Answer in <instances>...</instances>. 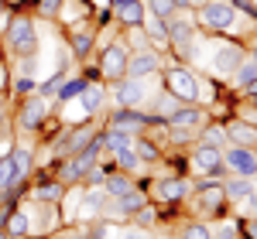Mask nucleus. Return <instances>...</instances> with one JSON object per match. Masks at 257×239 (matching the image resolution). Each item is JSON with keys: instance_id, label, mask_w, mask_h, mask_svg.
<instances>
[{"instance_id": "obj_26", "label": "nucleus", "mask_w": 257, "mask_h": 239, "mask_svg": "<svg viewBox=\"0 0 257 239\" xmlns=\"http://www.w3.org/2000/svg\"><path fill=\"white\" fill-rule=\"evenodd\" d=\"M62 195H65V184H62V181H48V184H38V188H35V202H45V205L59 202Z\"/></svg>"}, {"instance_id": "obj_54", "label": "nucleus", "mask_w": 257, "mask_h": 239, "mask_svg": "<svg viewBox=\"0 0 257 239\" xmlns=\"http://www.w3.org/2000/svg\"><path fill=\"white\" fill-rule=\"evenodd\" d=\"M0 14H4V0H0Z\"/></svg>"}, {"instance_id": "obj_53", "label": "nucleus", "mask_w": 257, "mask_h": 239, "mask_svg": "<svg viewBox=\"0 0 257 239\" xmlns=\"http://www.w3.org/2000/svg\"><path fill=\"white\" fill-rule=\"evenodd\" d=\"M0 239H11V236H7V232H4V229H0Z\"/></svg>"}, {"instance_id": "obj_8", "label": "nucleus", "mask_w": 257, "mask_h": 239, "mask_svg": "<svg viewBox=\"0 0 257 239\" xmlns=\"http://www.w3.org/2000/svg\"><path fill=\"white\" fill-rule=\"evenodd\" d=\"M110 92H113V102H117V106H123V110H141V102L148 100L144 79H131V76L110 82Z\"/></svg>"}, {"instance_id": "obj_34", "label": "nucleus", "mask_w": 257, "mask_h": 239, "mask_svg": "<svg viewBox=\"0 0 257 239\" xmlns=\"http://www.w3.org/2000/svg\"><path fill=\"white\" fill-rule=\"evenodd\" d=\"M65 79H69V72H65V68H59V72H55V76H52L48 82H41V86H38V96L52 100V96H55V92L62 89V82H65Z\"/></svg>"}, {"instance_id": "obj_45", "label": "nucleus", "mask_w": 257, "mask_h": 239, "mask_svg": "<svg viewBox=\"0 0 257 239\" xmlns=\"http://www.w3.org/2000/svg\"><path fill=\"white\" fill-rule=\"evenodd\" d=\"M243 92H247V96H250V100H254V102H257V79H254V82H250V86H247V89H243Z\"/></svg>"}, {"instance_id": "obj_52", "label": "nucleus", "mask_w": 257, "mask_h": 239, "mask_svg": "<svg viewBox=\"0 0 257 239\" xmlns=\"http://www.w3.org/2000/svg\"><path fill=\"white\" fill-rule=\"evenodd\" d=\"M189 4H192V7H196V4H199V7H202V4H206V0H189Z\"/></svg>"}, {"instance_id": "obj_2", "label": "nucleus", "mask_w": 257, "mask_h": 239, "mask_svg": "<svg viewBox=\"0 0 257 239\" xmlns=\"http://www.w3.org/2000/svg\"><path fill=\"white\" fill-rule=\"evenodd\" d=\"M165 89L178 102H196L199 100V79H196V72H189L185 65H172L165 72Z\"/></svg>"}, {"instance_id": "obj_49", "label": "nucleus", "mask_w": 257, "mask_h": 239, "mask_svg": "<svg viewBox=\"0 0 257 239\" xmlns=\"http://www.w3.org/2000/svg\"><path fill=\"white\" fill-rule=\"evenodd\" d=\"M4 126H7V116H4V113H0V134H4Z\"/></svg>"}, {"instance_id": "obj_3", "label": "nucleus", "mask_w": 257, "mask_h": 239, "mask_svg": "<svg viewBox=\"0 0 257 239\" xmlns=\"http://www.w3.org/2000/svg\"><path fill=\"white\" fill-rule=\"evenodd\" d=\"M192 168L206 178H226V168H223V147H213V144H196L192 147Z\"/></svg>"}, {"instance_id": "obj_40", "label": "nucleus", "mask_w": 257, "mask_h": 239, "mask_svg": "<svg viewBox=\"0 0 257 239\" xmlns=\"http://www.w3.org/2000/svg\"><path fill=\"white\" fill-rule=\"evenodd\" d=\"M155 219H158V212H155V205L148 202V205H144V208L138 212V222H141V226H148V229H151V226H155Z\"/></svg>"}, {"instance_id": "obj_28", "label": "nucleus", "mask_w": 257, "mask_h": 239, "mask_svg": "<svg viewBox=\"0 0 257 239\" xmlns=\"http://www.w3.org/2000/svg\"><path fill=\"white\" fill-rule=\"evenodd\" d=\"M69 44H72V55L76 58H86L89 52H93V31L86 28V31H76L72 38H69Z\"/></svg>"}, {"instance_id": "obj_44", "label": "nucleus", "mask_w": 257, "mask_h": 239, "mask_svg": "<svg viewBox=\"0 0 257 239\" xmlns=\"http://www.w3.org/2000/svg\"><path fill=\"white\" fill-rule=\"evenodd\" d=\"M123 239H151V236H148V232H138V229H127Z\"/></svg>"}, {"instance_id": "obj_42", "label": "nucleus", "mask_w": 257, "mask_h": 239, "mask_svg": "<svg viewBox=\"0 0 257 239\" xmlns=\"http://www.w3.org/2000/svg\"><path fill=\"white\" fill-rule=\"evenodd\" d=\"M230 4H233V7H240L243 14H250V18H257V4H254V0H230Z\"/></svg>"}, {"instance_id": "obj_48", "label": "nucleus", "mask_w": 257, "mask_h": 239, "mask_svg": "<svg viewBox=\"0 0 257 239\" xmlns=\"http://www.w3.org/2000/svg\"><path fill=\"white\" fill-rule=\"evenodd\" d=\"M4 106H7V96H4V92H0V113H4Z\"/></svg>"}, {"instance_id": "obj_46", "label": "nucleus", "mask_w": 257, "mask_h": 239, "mask_svg": "<svg viewBox=\"0 0 257 239\" xmlns=\"http://www.w3.org/2000/svg\"><path fill=\"white\" fill-rule=\"evenodd\" d=\"M172 4H175V10H185V7H192L189 0H172Z\"/></svg>"}, {"instance_id": "obj_36", "label": "nucleus", "mask_w": 257, "mask_h": 239, "mask_svg": "<svg viewBox=\"0 0 257 239\" xmlns=\"http://www.w3.org/2000/svg\"><path fill=\"white\" fill-rule=\"evenodd\" d=\"M134 150H138L141 160H148V164H155V160H161V150L151 144V140H134Z\"/></svg>"}, {"instance_id": "obj_38", "label": "nucleus", "mask_w": 257, "mask_h": 239, "mask_svg": "<svg viewBox=\"0 0 257 239\" xmlns=\"http://www.w3.org/2000/svg\"><path fill=\"white\" fill-rule=\"evenodd\" d=\"M31 92H38V82H35V76H18L14 79V96H31Z\"/></svg>"}, {"instance_id": "obj_7", "label": "nucleus", "mask_w": 257, "mask_h": 239, "mask_svg": "<svg viewBox=\"0 0 257 239\" xmlns=\"http://www.w3.org/2000/svg\"><path fill=\"white\" fill-rule=\"evenodd\" d=\"M127 58H131V52L123 48V41H113V44H106L103 48V55H99V76L106 82H117L127 76Z\"/></svg>"}, {"instance_id": "obj_1", "label": "nucleus", "mask_w": 257, "mask_h": 239, "mask_svg": "<svg viewBox=\"0 0 257 239\" xmlns=\"http://www.w3.org/2000/svg\"><path fill=\"white\" fill-rule=\"evenodd\" d=\"M4 38H7V48L18 55V58H35V52H38V28H35V20L18 14V18L7 20V31H4Z\"/></svg>"}, {"instance_id": "obj_33", "label": "nucleus", "mask_w": 257, "mask_h": 239, "mask_svg": "<svg viewBox=\"0 0 257 239\" xmlns=\"http://www.w3.org/2000/svg\"><path fill=\"white\" fill-rule=\"evenodd\" d=\"M113 160L123 168V174H134V171H141V158H138V150H134V147H127V150L113 154Z\"/></svg>"}, {"instance_id": "obj_41", "label": "nucleus", "mask_w": 257, "mask_h": 239, "mask_svg": "<svg viewBox=\"0 0 257 239\" xmlns=\"http://www.w3.org/2000/svg\"><path fill=\"white\" fill-rule=\"evenodd\" d=\"M213 239H237V226H233V222H226V226H219L216 232H213Z\"/></svg>"}, {"instance_id": "obj_13", "label": "nucleus", "mask_w": 257, "mask_h": 239, "mask_svg": "<svg viewBox=\"0 0 257 239\" xmlns=\"http://www.w3.org/2000/svg\"><path fill=\"white\" fill-rule=\"evenodd\" d=\"M158 72H161V58L151 48H144V52H138V55L127 58V76H131V79H151V76H158Z\"/></svg>"}, {"instance_id": "obj_18", "label": "nucleus", "mask_w": 257, "mask_h": 239, "mask_svg": "<svg viewBox=\"0 0 257 239\" xmlns=\"http://www.w3.org/2000/svg\"><path fill=\"white\" fill-rule=\"evenodd\" d=\"M7 158H11V164H14V171H18L21 181L31 178V171H35V147H21V144H14Z\"/></svg>"}, {"instance_id": "obj_6", "label": "nucleus", "mask_w": 257, "mask_h": 239, "mask_svg": "<svg viewBox=\"0 0 257 239\" xmlns=\"http://www.w3.org/2000/svg\"><path fill=\"white\" fill-rule=\"evenodd\" d=\"M151 123H161V120L151 116V113H144V110H123V106H117V110L110 113V130H120V134H127V137L141 134V130L151 126Z\"/></svg>"}, {"instance_id": "obj_30", "label": "nucleus", "mask_w": 257, "mask_h": 239, "mask_svg": "<svg viewBox=\"0 0 257 239\" xmlns=\"http://www.w3.org/2000/svg\"><path fill=\"white\" fill-rule=\"evenodd\" d=\"M144 10H148L151 18H158V20L175 18V4H172V0H144Z\"/></svg>"}, {"instance_id": "obj_15", "label": "nucleus", "mask_w": 257, "mask_h": 239, "mask_svg": "<svg viewBox=\"0 0 257 239\" xmlns=\"http://www.w3.org/2000/svg\"><path fill=\"white\" fill-rule=\"evenodd\" d=\"M240 62H243V48L233 44V41H226V44H219L216 55H213V72L216 76H233V68H237Z\"/></svg>"}, {"instance_id": "obj_14", "label": "nucleus", "mask_w": 257, "mask_h": 239, "mask_svg": "<svg viewBox=\"0 0 257 239\" xmlns=\"http://www.w3.org/2000/svg\"><path fill=\"white\" fill-rule=\"evenodd\" d=\"M168 126H189V130H199L202 123H209V116H206V110L202 106H196V102H182V106H175V113L165 120Z\"/></svg>"}, {"instance_id": "obj_4", "label": "nucleus", "mask_w": 257, "mask_h": 239, "mask_svg": "<svg viewBox=\"0 0 257 239\" xmlns=\"http://www.w3.org/2000/svg\"><path fill=\"white\" fill-rule=\"evenodd\" d=\"M223 168L230 178H257V154L250 147H226L223 150Z\"/></svg>"}, {"instance_id": "obj_35", "label": "nucleus", "mask_w": 257, "mask_h": 239, "mask_svg": "<svg viewBox=\"0 0 257 239\" xmlns=\"http://www.w3.org/2000/svg\"><path fill=\"white\" fill-rule=\"evenodd\" d=\"M178 236L182 239H213V229H209L206 222H185Z\"/></svg>"}, {"instance_id": "obj_29", "label": "nucleus", "mask_w": 257, "mask_h": 239, "mask_svg": "<svg viewBox=\"0 0 257 239\" xmlns=\"http://www.w3.org/2000/svg\"><path fill=\"white\" fill-rule=\"evenodd\" d=\"M141 31H148L155 44H165V48H168V31H165V20H158V18H151V14H148V18H144V24H141Z\"/></svg>"}, {"instance_id": "obj_37", "label": "nucleus", "mask_w": 257, "mask_h": 239, "mask_svg": "<svg viewBox=\"0 0 257 239\" xmlns=\"http://www.w3.org/2000/svg\"><path fill=\"white\" fill-rule=\"evenodd\" d=\"M106 174H110V171H106L103 164H93V168H89V171L82 174V181H86V188H103Z\"/></svg>"}, {"instance_id": "obj_31", "label": "nucleus", "mask_w": 257, "mask_h": 239, "mask_svg": "<svg viewBox=\"0 0 257 239\" xmlns=\"http://www.w3.org/2000/svg\"><path fill=\"white\" fill-rule=\"evenodd\" d=\"M86 82H89V79H65V82H62V89L55 92V100H59V102L79 100V92L86 89Z\"/></svg>"}, {"instance_id": "obj_5", "label": "nucleus", "mask_w": 257, "mask_h": 239, "mask_svg": "<svg viewBox=\"0 0 257 239\" xmlns=\"http://www.w3.org/2000/svg\"><path fill=\"white\" fill-rule=\"evenodd\" d=\"M199 20L206 28H213V31H230L233 20H237V7L230 0H206L199 7Z\"/></svg>"}, {"instance_id": "obj_16", "label": "nucleus", "mask_w": 257, "mask_h": 239, "mask_svg": "<svg viewBox=\"0 0 257 239\" xmlns=\"http://www.w3.org/2000/svg\"><path fill=\"white\" fill-rule=\"evenodd\" d=\"M165 31H168V48H178V52H189V41L196 38L192 24L182 18H168L165 20Z\"/></svg>"}, {"instance_id": "obj_20", "label": "nucleus", "mask_w": 257, "mask_h": 239, "mask_svg": "<svg viewBox=\"0 0 257 239\" xmlns=\"http://www.w3.org/2000/svg\"><path fill=\"white\" fill-rule=\"evenodd\" d=\"M134 188H138L134 178H131V174H123V171H110L106 181H103V192H106L110 198H123V195H131Z\"/></svg>"}, {"instance_id": "obj_32", "label": "nucleus", "mask_w": 257, "mask_h": 239, "mask_svg": "<svg viewBox=\"0 0 257 239\" xmlns=\"http://www.w3.org/2000/svg\"><path fill=\"white\" fill-rule=\"evenodd\" d=\"M14 184H21L14 164H11V158H0V195H4V192H11Z\"/></svg>"}, {"instance_id": "obj_21", "label": "nucleus", "mask_w": 257, "mask_h": 239, "mask_svg": "<svg viewBox=\"0 0 257 239\" xmlns=\"http://www.w3.org/2000/svg\"><path fill=\"white\" fill-rule=\"evenodd\" d=\"M103 100H106V92H103V86L99 82H86V89L79 92V106L86 116H93L99 106H103Z\"/></svg>"}, {"instance_id": "obj_22", "label": "nucleus", "mask_w": 257, "mask_h": 239, "mask_svg": "<svg viewBox=\"0 0 257 239\" xmlns=\"http://www.w3.org/2000/svg\"><path fill=\"white\" fill-rule=\"evenodd\" d=\"M4 232H7L11 239H24L28 232H31V216L21 212V208H14V212L7 216V222H4Z\"/></svg>"}, {"instance_id": "obj_23", "label": "nucleus", "mask_w": 257, "mask_h": 239, "mask_svg": "<svg viewBox=\"0 0 257 239\" xmlns=\"http://www.w3.org/2000/svg\"><path fill=\"white\" fill-rule=\"evenodd\" d=\"M196 144L223 147V144H226V126H223V123H202V126H199V140H196Z\"/></svg>"}, {"instance_id": "obj_10", "label": "nucleus", "mask_w": 257, "mask_h": 239, "mask_svg": "<svg viewBox=\"0 0 257 239\" xmlns=\"http://www.w3.org/2000/svg\"><path fill=\"white\" fill-rule=\"evenodd\" d=\"M93 137H96V126H93V120H86V123L72 126L69 134H62V137L55 140V154H76L82 147H89Z\"/></svg>"}, {"instance_id": "obj_51", "label": "nucleus", "mask_w": 257, "mask_h": 239, "mask_svg": "<svg viewBox=\"0 0 257 239\" xmlns=\"http://www.w3.org/2000/svg\"><path fill=\"white\" fill-rule=\"evenodd\" d=\"M250 62H257V44H254V52H250Z\"/></svg>"}, {"instance_id": "obj_12", "label": "nucleus", "mask_w": 257, "mask_h": 239, "mask_svg": "<svg viewBox=\"0 0 257 239\" xmlns=\"http://www.w3.org/2000/svg\"><path fill=\"white\" fill-rule=\"evenodd\" d=\"M155 195H158V202H172V205H178V202H185L189 195H192V181L178 178V174L158 178L155 181Z\"/></svg>"}, {"instance_id": "obj_50", "label": "nucleus", "mask_w": 257, "mask_h": 239, "mask_svg": "<svg viewBox=\"0 0 257 239\" xmlns=\"http://www.w3.org/2000/svg\"><path fill=\"white\" fill-rule=\"evenodd\" d=\"M250 205H254V219H257V195H254V198H250Z\"/></svg>"}, {"instance_id": "obj_25", "label": "nucleus", "mask_w": 257, "mask_h": 239, "mask_svg": "<svg viewBox=\"0 0 257 239\" xmlns=\"http://www.w3.org/2000/svg\"><path fill=\"white\" fill-rule=\"evenodd\" d=\"M103 205H106V192L103 188H86V195H82V216L103 212Z\"/></svg>"}, {"instance_id": "obj_43", "label": "nucleus", "mask_w": 257, "mask_h": 239, "mask_svg": "<svg viewBox=\"0 0 257 239\" xmlns=\"http://www.w3.org/2000/svg\"><path fill=\"white\" fill-rule=\"evenodd\" d=\"M243 232H247V239H257V219L243 222Z\"/></svg>"}, {"instance_id": "obj_47", "label": "nucleus", "mask_w": 257, "mask_h": 239, "mask_svg": "<svg viewBox=\"0 0 257 239\" xmlns=\"http://www.w3.org/2000/svg\"><path fill=\"white\" fill-rule=\"evenodd\" d=\"M7 7H24V0H4Z\"/></svg>"}, {"instance_id": "obj_39", "label": "nucleus", "mask_w": 257, "mask_h": 239, "mask_svg": "<svg viewBox=\"0 0 257 239\" xmlns=\"http://www.w3.org/2000/svg\"><path fill=\"white\" fill-rule=\"evenodd\" d=\"M62 0H38V14L41 18H59Z\"/></svg>"}, {"instance_id": "obj_19", "label": "nucleus", "mask_w": 257, "mask_h": 239, "mask_svg": "<svg viewBox=\"0 0 257 239\" xmlns=\"http://www.w3.org/2000/svg\"><path fill=\"white\" fill-rule=\"evenodd\" d=\"M223 195L230 202H250L257 192L250 178H223Z\"/></svg>"}, {"instance_id": "obj_9", "label": "nucleus", "mask_w": 257, "mask_h": 239, "mask_svg": "<svg viewBox=\"0 0 257 239\" xmlns=\"http://www.w3.org/2000/svg\"><path fill=\"white\" fill-rule=\"evenodd\" d=\"M45 116H48V100L38 96V92H31V96H24L21 100V110H18V126L21 130H41L45 126Z\"/></svg>"}, {"instance_id": "obj_27", "label": "nucleus", "mask_w": 257, "mask_h": 239, "mask_svg": "<svg viewBox=\"0 0 257 239\" xmlns=\"http://www.w3.org/2000/svg\"><path fill=\"white\" fill-rule=\"evenodd\" d=\"M254 79H257V62L243 58L237 68H233V82H237V89H247V86H250Z\"/></svg>"}, {"instance_id": "obj_17", "label": "nucleus", "mask_w": 257, "mask_h": 239, "mask_svg": "<svg viewBox=\"0 0 257 239\" xmlns=\"http://www.w3.org/2000/svg\"><path fill=\"white\" fill-rule=\"evenodd\" d=\"M226 140L233 144V147H257V126L254 123H247V120H233V123H226Z\"/></svg>"}, {"instance_id": "obj_11", "label": "nucleus", "mask_w": 257, "mask_h": 239, "mask_svg": "<svg viewBox=\"0 0 257 239\" xmlns=\"http://www.w3.org/2000/svg\"><path fill=\"white\" fill-rule=\"evenodd\" d=\"M192 192H196L202 212H223V202H226V195H223V181L202 178V181H196V184H192Z\"/></svg>"}, {"instance_id": "obj_24", "label": "nucleus", "mask_w": 257, "mask_h": 239, "mask_svg": "<svg viewBox=\"0 0 257 239\" xmlns=\"http://www.w3.org/2000/svg\"><path fill=\"white\" fill-rule=\"evenodd\" d=\"M127 147H134V137H127V134H120V130H110V126H106V134H103V150L120 154V150H127Z\"/></svg>"}]
</instances>
